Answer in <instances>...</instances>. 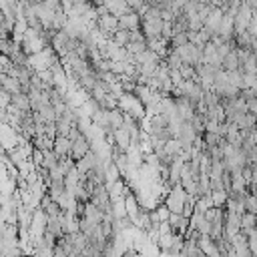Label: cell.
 <instances>
[{
    "label": "cell",
    "instance_id": "484cf974",
    "mask_svg": "<svg viewBox=\"0 0 257 257\" xmlns=\"http://www.w3.org/2000/svg\"><path fill=\"white\" fill-rule=\"evenodd\" d=\"M247 235H249V247H251L253 255H257V227H255V229H251Z\"/></svg>",
    "mask_w": 257,
    "mask_h": 257
},
{
    "label": "cell",
    "instance_id": "7a4b0ae2",
    "mask_svg": "<svg viewBox=\"0 0 257 257\" xmlns=\"http://www.w3.org/2000/svg\"><path fill=\"white\" fill-rule=\"evenodd\" d=\"M163 203L171 209V213H183V209L187 205V191H185V187L181 183L173 185L169 189V193H167V197H165Z\"/></svg>",
    "mask_w": 257,
    "mask_h": 257
},
{
    "label": "cell",
    "instance_id": "9a60e30c",
    "mask_svg": "<svg viewBox=\"0 0 257 257\" xmlns=\"http://www.w3.org/2000/svg\"><path fill=\"white\" fill-rule=\"evenodd\" d=\"M241 66V58H239V48L235 46L225 58H223V68L225 70H237Z\"/></svg>",
    "mask_w": 257,
    "mask_h": 257
},
{
    "label": "cell",
    "instance_id": "d6986e66",
    "mask_svg": "<svg viewBox=\"0 0 257 257\" xmlns=\"http://www.w3.org/2000/svg\"><path fill=\"white\" fill-rule=\"evenodd\" d=\"M32 143H34L36 149H40V151H48V149L54 147V137H48V135L40 133V135H36V137L32 139Z\"/></svg>",
    "mask_w": 257,
    "mask_h": 257
},
{
    "label": "cell",
    "instance_id": "2e32d148",
    "mask_svg": "<svg viewBox=\"0 0 257 257\" xmlns=\"http://www.w3.org/2000/svg\"><path fill=\"white\" fill-rule=\"evenodd\" d=\"M106 114H108V122H110V126L116 131V128H120L122 124H124V112L118 108V106H114V108H106Z\"/></svg>",
    "mask_w": 257,
    "mask_h": 257
},
{
    "label": "cell",
    "instance_id": "8992f818",
    "mask_svg": "<svg viewBox=\"0 0 257 257\" xmlns=\"http://www.w3.org/2000/svg\"><path fill=\"white\" fill-rule=\"evenodd\" d=\"M241 231H243V227H241V215L235 213V211H227V217H225V235L229 239H233Z\"/></svg>",
    "mask_w": 257,
    "mask_h": 257
},
{
    "label": "cell",
    "instance_id": "7402d4cb",
    "mask_svg": "<svg viewBox=\"0 0 257 257\" xmlns=\"http://www.w3.org/2000/svg\"><path fill=\"white\" fill-rule=\"evenodd\" d=\"M112 40H114V42H118L120 46H126V44L131 42V30H126V28H116V30H114Z\"/></svg>",
    "mask_w": 257,
    "mask_h": 257
},
{
    "label": "cell",
    "instance_id": "4fadbf2b",
    "mask_svg": "<svg viewBox=\"0 0 257 257\" xmlns=\"http://www.w3.org/2000/svg\"><path fill=\"white\" fill-rule=\"evenodd\" d=\"M56 153H58V157H66V155H70V149H72V141H70V137H66V135H56L54 137V147H52Z\"/></svg>",
    "mask_w": 257,
    "mask_h": 257
},
{
    "label": "cell",
    "instance_id": "30bf717a",
    "mask_svg": "<svg viewBox=\"0 0 257 257\" xmlns=\"http://www.w3.org/2000/svg\"><path fill=\"white\" fill-rule=\"evenodd\" d=\"M191 225L193 227H197L199 231H201V235H211V229H213V223L205 217V213H193V217H191Z\"/></svg>",
    "mask_w": 257,
    "mask_h": 257
},
{
    "label": "cell",
    "instance_id": "5bb4252c",
    "mask_svg": "<svg viewBox=\"0 0 257 257\" xmlns=\"http://www.w3.org/2000/svg\"><path fill=\"white\" fill-rule=\"evenodd\" d=\"M199 245H201V249H203L205 255H221L219 245H217V241L211 235H201L199 237Z\"/></svg>",
    "mask_w": 257,
    "mask_h": 257
},
{
    "label": "cell",
    "instance_id": "ba28073f",
    "mask_svg": "<svg viewBox=\"0 0 257 257\" xmlns=\"http://www.w3.org/2000/svg\"><path fill=\"white\" fill-rule=\"evenodd\" d=\"M141 24H143V18H141V14L135 12V10H131V12L118 16V28L137 30V28H141Z\"/></svg>",
    "mask_w": 257,
    "mask_h": 257
},
{
    "label": "cell",
    "instance_id": "d4e9b609",
    "mask_svg": "<svg viewBox=\"0 0 257 257\" xmlns=\"http://www.w3.org/2000/svg\"><path fill=\"white\" fill-rule=\"evenodd\" d=\"M185 42H189V32H175L171 38V46H181Z\"/></svg>",
    "mask_w": 257,
    "mask_h": 257
},
{
    "label": "cell",
    "instance_id": "5b68a950",
    "mask_svg": "<svg viewBox=\"0 0 257 257\" xmlns=\"http://www.w3.org/2000/svg\"><path fill=\"white\" fill-rule=\"evenodd\" d=\"M90 149H92V143H90V139H88V137L82 133L78 139H74V141H72L70 157H74V159L78 161V159H82V157H84V155H86Z\"/></svg>",
    "mask_w": 257,
    "mask_h": 257
},
{
    "label": "cell",
    "instance_id": "9c48e42d",
    "mask_svg": "<svg viewBox=\"0 0 257 257\" xmlns=\"http://www.w3.org/2000/svg\"><path fill=\"white\" fill-rule=\"evenodd\" d=\"M82 217L84 219H88L90 223H94V225H98V223H102V219H104V211L96 205V203H92V201H86L84 203V211H82Z\"/></svg>",
    "mask_w": 257,
    "mask_h": 257
},
{
    "label": "cell",
    "instance_id": "52a82bcc",
    "mask_svg": "<svg viewBox=\"0 0 257 257\" xmlns=\"http://www.w3.org/2000/svg\"><path fill=\"white\" fill-rule=\"evenodd\" d=\"M163 26H165L163 18H153V20H143L141 30L145 32L147 38H157V36H163Z\"/></svg>",
    "mask_w": 257,
    "mask_h": 257
},
{
    "label": "cell",
    "instance_id": "6da1fadb",
    "mask_svg": "<svg viewBox=\"0 0 257 257\" xmlns=\"http://www.w3.org/2000/svg\"><path fill=\"white\" fill-rule=\"evenodd\" d=\"M118 108L122 112H128L137 118H145L147 116V106L145 102L135 94V92H122L118 94Z\"/></svg>",
    "mask_w": 257,
    "mask_h": 257
},
{
    "label": "cell",
    "instance_id": "e0dca14e",
    "mask_svg": "<svg viewBox=\"0 0 257 257\" xmlns=\"http://www.w3.org/2000/svg\"><path fill=\"white\" fill-rule=\"evenodd\" d=\"M151 217H153V223L169 221V217H171V209H169L165 203H159L157 207H153V209H151Z\"/></svg>",
    "mask_w": 257,
    "mask_h": 257
},
{
    "label": "cell",
    "instance_id": "cb8c5ba5",
    "mask_svg": "<svg viewBox=\"0 0 257 257\" xmlns=\"http://www.w3.org/2000/svg\"><path fill=\"white\" fill-rule=\"evenodd\" d=\"M181 74H183V78H199V74H197V66L195 64H189V62H185L181 68Z\"/></svg>",
    "mask_w": 257,
    "mask_h": 257
},
{
    "label": "cell",
    "instance_id": "7c38bea8",
    "mask_svg": "<svg viewBox=\"0 0 257 257\" xmlns=\"http://www.w3.org/2000/svg\"><path fill=\"white\" fill-rule=\"evenodd\" d=\"M0 82H2V88H6L10 94L22 92V82H20L16 76H10L8 72H2V74H0Z\"/></svg>",
    "mask_w": 257,
    "mask_h": 257
},
{
    "label": "cell",
    "instance_id": "44dd1931",
    "mask_svg": "<svg viewBox=\"0 0 257 257\" xmlns=\"http://www.w3.org/2000/svg\"><path fill=\"white\" fill-rule=\"evenodd\" d=\"M149 48V42L147 40H131L128 44H126V50L133 54V56H139L141 52H145Z\"/></svg>",
    "mask_w": 257,
    "mask_h": 257
},
{
    "label": "cell",
    "instance_id": "ffe728a7",
    "mask_svg": "<svg viewBox=\"0 0 257 257\" xmlns=\"http://www.w3.org/2000/svg\"><path fill=\"white\" fill-rule=\"evenodd\" d=\"M241 227H243L245 233H249L251 229H255V227H257V215L251 213V211H245V213L241 215Z\"/></svg>",
    "mask_w": 257,
    "mask_h": 257
},
{
    "label": "cell",
    "instance_id": "3957f363",
    "mask_svg": "<svg viewBox=\"0 0 257 257\" xmlns=\"http://www.w3.org/2000/svg\"><path fill=\"white\" fill-rule=\"evenodd\" d=\"M179 54H181V58L185 60V62H189V64H201L203 62V46H199V44H195V42H185V44H181V46H173Z\"/></svg>",
    "mask_w": 257,
    "mask_h": 257
},
{
    "label": "cell",
    "instance_id": "603a6c76",
    "mask_svg": "<svg viewBox=\"0 0 257 257\" xmlns=\"http://www.w3.org/2000/svg\"><path fill=\"white\" fill-rule=\"evenodd\" d=\"M227 201H229V191L227 189H215L213 191V203L217 207H225Z\"/></svg>",
    "mask_w": 257,
    "mask_h": 257
},
{
    "label": "cell",
    "instance_id": "ac0fdd59",
    "mask_svg": "<svg viewBox=\"0 0 257 257\" xmlns=\"http://www.w3.org/2000/svg\"><path fill=\"white\" fill-rule=\"evenodd\" d=\"M46 231H48V233H52V235H56V237H62V235L66 233V231H64V225H62L60 215H56V217H48Z\"/></svg>",
    "mask_w": 257,
    "mask_h": 257
},
{
    "label": "cell",
    "instance_id": "8fae6325",
    "mask_svg": "<svg viewBox=\"0 0 257 257\" xmlns=\"http://www.w3.org/2000/svg\"><path fill=\"white\" fill-rule=\"evenodd\" d=\"M169 223H171V227H173V231H175V233H183V235H185L187 227L191 225V219H189V217H185L183 213H171Z\"/></svg>",
    "mask_w": 257,
    "mask_h": 257
},
{
    "label": "cell",
    "instance_id": "277c9868",
    "mask_svg": "<svg viewBox=\"0 0 257 257\" xmlns=\"http://www.w3.org/2000/svg\"><path fill=\"white\" fill-rule=\"evenodd\" d=\"M251 18H253V8L247 2H243L241 8L235 14V34L241 32V30H247L249 24H251Z\"/></svg>",
    "mask_w": 257,
    "mask_h": 257
}]
</instances>
